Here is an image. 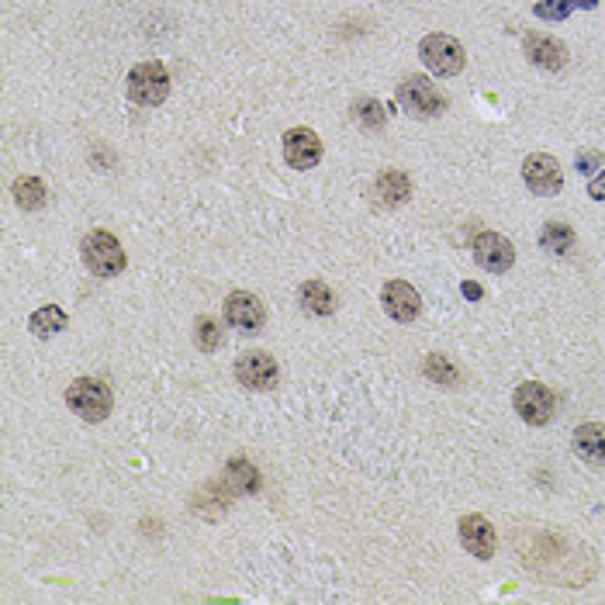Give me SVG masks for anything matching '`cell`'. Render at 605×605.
<instances>
[{
    "label": "cell",
    "instance_id": "cell-1",
    "mask_svg": "<svg viewBox=\"0 0 605 605\" xmlns=\"http://www.w3.org/2000/svg\"><path fill=\"white\" fill-rule=\"evenodd\" d=\"M80 249H83V263H87V270L94 277H115L125 270V249H121L118 236H111V232L104 229L90 232Z\"/></svg>",
    "mask_w": 605,
    "mask_h": 605
},
{
    "label": "cell",
    "instance_id": "cell-2",
    "mask_svg": "<svg viewBox=\"0 0 605 605\" xmlns=\"http://www.w3.org/2000/svg\"><path fill=\"white\" fill-rule=\"evenodd\" d=\"M398 104L415 118H436L446 111V94L429 77H405L398 83Z\"/></svg>",
    "mask_w": 605,
    "mask_h": 605
},
{
    "label": "cell",
    "instance_id": "cell-3",
    "mask_svg": "<svg viewBox=\"0 0 605 605\" xmlns=\"http://www.w3.org/2000/svg\"><path fill=\"white\" fill-rule=\"evenodd\" d=\"M66 405L87 422H104L111 412V388L94 377H80L66 388Z\"/></svg>",
    "mask_w": 605,
    "mask_h": 605
},
{
    "label": "cell",
    "instance_id": "cell-4",
    "mask_svg": "<svg viewBox=\"0 0 605 605\" xmlns=\"http://www.w3.org/2000/svg\"><path fill=\"white\" fill-rule=\"evenodd\" d=\"M170 94V73L160 63H142L128 73V97L142 108H156Z\"/></svg>",
    "mask_w": 605,
    "mask_h": 605
},
{
    "label": "cell",
    "instance_id": "cell-5",
    "mask_svg": "<svg viewBox=\"0 0 605 605\" xmlns=\"http://www.w3.org/2000/svg\"><path fill=\"white\" fill-rule=\"evenodd\" d=\"M419 56H422V63H426L433 73H440V77H457V73L464 70V63H467L460 42L450 39V35H440V32L422 39Z\"/></svg>",
    "mask_w": 605,
    "mask_h": 605
},
{
    "label": "cell",
    "instance_id": "cell-6",
    "mask_svg": "<svg viewBox=\"0 0 605 605\" xmlns=\"http://www.w3.org/2000/svg\"><path fill=\"white\" fill-rule=\"evenodd\" d=\"M523 180H526L529 191L540 194V198H554V194L564 187L561 166H557L554 156H547V153H533V156H529V160L523 163Z\"/></svg>",
    "mask_w": 605,
    "mask_h": 605
},
{
    "label": "cell",
    "instance_id": "cell-7",
    "mask_svg": "<svg viewBox=\"0 0 605 605\" xmlns=\"http://www.w3.org/2000/svg\"><path fill=\"white\" fill-rule=\"evenodd\" d=\"M512 405H516V412L523 415V422H529V426H547L554 419V395L536 381L519 384Z\"/></svg>",
    "mask_w": 605,
    "mask_h": 605
},
{
    "label": "cell",
    "instance_id": "cell-8",
    "mask_svg": "<svg viewBox=\"0 0 605 605\" xmlns=\"http://www.w3.org/2000/svg\"><path fill=\"white\" fill-rule=\"evenodd\" d=\"M474 260L481 263L488 274H505V270L516 263V249L512 242L502 236V232H481L474 239Z\"/></svg>",
    "mask_w": 605,
    "mask_h": 605
},
{
    "label": "cell",
    "instance_id": "cell-9",
    "mask_svg": "<svg viewBox=\"0 0 605 605\" xmlns=\"http://www.w3.org/2000/svg\"><path fill=\"white\" fill-rule=\"evenodd\" d=\"M277 377H281V370L267 353H246V357L236 360V381L249 391H270Z\"/></svg>",
    "mask_w": 605,
    "mask_h": 605
},
{
    "label": "cell",
    "instance_id": "cell-10",
    "mask_svg": "<svg viewBox=\"0 0 605 605\" xmlns=\"http://www.w3.org/2000/svg\"><path fill=\"white\" fill-rule=\"evenodd\" d=\"M225 319L242 332H260L263 322H267V308H263V301L256 298V294L232 291L229 298H225Z\"/></svg>",
    "mask_w": 605,
    "mask_h": 605
},
{
    "label": "cell",
    "instance_id": "cell-11",
    "mask_svg": "<svg viewBox=\"0 0 605 605\" xmlns=\"http://www.w3.org/2000/svg\"><path fill=\"white\" fill-rule=\"evenodd\" d=\"M284 160L294 170H312L322 160V142L312 128H291L284 135Z\"/></svg>",
    "mask_w": 605,
    "mask_h": 605
},
{
    "label": "cell",
    "instance_id": "cell-12",
    "mask_svg": "<svg viewBox=\"0 0 605 605\" xmlns=\"http://www.w3.org/2000/svg\"><path fill=\"white\" fill-rule=\"evenodd\" d=\"M381 305H384V312H388L395 322H415V319H419V312H422V298H419V291H415L412 284H405V281H391V284H384V291H381Z\"/></svg>",
    "mask_w": 605,
    "mask_h": 605
},
{
    "label": "cell",
    "instance_id": "cell-13",
    "mask_svg": "<svg viewBox=\"0 0 605 605\" xmlns=\"http://www.w3.org/2000/svg\"><path fill=\"white\" fill-rule=\"evenodd\" d=\"M460 543H464L474 557L488 561V557H495V543H498L495 526H491L484 516H464L460 519Z\"/></svg>",
    "mask_w": 605,
    "mask_h": 605
},
{
    "label": "cell",
    "instance_id": "cell-14",
    "mask_svg": "<svg viewBox=\"0 0 605 605\" xmlns=\"http://www.w3.org/2000/svg\"><path fill=\"white\" fill-rule=\"evenodd\" d=\"M370 194H374L377 208H398V204H405L408 194H412V180H408L405 173H398V170H388V173H381V177L374 180Z\"/></svg>",
    "mask_w": 605,
    "mask_h": 605
},
{
    "label": "cell",
    "instance_id": "cell-15",
    "mask_svg": "<svg viewBox=\"0 0 605 605\" xmlns=\"http://www.w3.org/2000/svg\"><path fill=\"white\" fill-rule=\"evenodd\" d=\"M526 56L533 59V66H540V70H561L567 63V49L557 39H550V35H526Z\"/></svg>",
    "mask_w": 605,
    "mask_h": 605
},
{
    "label": "cell",
    "instance_id": "cell-16",
    "mask_svg": "<svg viewBox=\"0 0 605 605\" xmlns=\"http://www.w3.org/2000/svg\"><path fill=\"white\" fill-rule=\"evenodd\" d=\"M574 453H578L585 464L592 467H605V429L588 422L574 433Z\"/></svg>",
    "mask_w": 605,
    "mask_h": 605
},
{
    "label": "cell",
    "instance_id": "cell-17",
    "mask_svg": "<svg viewBox=\"0 0 605 605\" xmlns=\"http://www.w3.org/2000/svg\"><path fill=\"white\" fill-rule=\"evenodd\" d=\"M298 301H301V308H305V312H312V315H332V312H336V294H332V287L322 284V281L301 284Z\"/></svg>",
    "mask_w": 605,
    "mask_h": 605
},
{
    "label": "cell",
    "instance_id": "cell-18",
    "mask_svg": "<svg viewBox=\"0 0 605 605\" xmlns=\"http://www.w3.org/2000/svg\"><path fill=\"white\" fill-rule=\"evenodd\" d=\"M14 201L25 211H39L45 208V201H49V191H45L39 177H18L14 180Z\"/></svg>",
    "mask_w": 605,
    "mask_h": 605
},
{
    "label": "cell",
    "instance_id": "cell-19",
    "mask_svg": "<svg viewBox=\"0 0 605 605\" xmlns=\"http://www.w3.org/2000/svg\"><path fill=\"white\" fill-rule=\"evenodd\" d=\"M540 246L554 256H567L574 249V229L564 222H547L540 229Z\"/></svg>",
    "mask_w": 605,
    "mask_h": 605
},
{
    "label": "cell",
    "instance_id": "cell-20",
    "mask_svg": "<svg viewBox=\"0 0 605 605\" xmlns=\"http://www.w3.org/2000/svg\"><path fill=\"white\" fill-rule=\"evenodd\" d=\"M66 312L63 308H56V305H45V308H39V312L28 319V329L35 332L39 339H49V336H56V332H63L66 329Z\"/></svg>",
    "mask_w": 605,
    "mask_h": 605
},
{
    "label": "cell",
    "instance_id": "cell-21",
    "mask_svg": "<svg viewBox=\"0 0 605 605\" xmlns=\"http://www.w3.org/2000/svg\"><path fill=\"white\" fill-rule=\"evenodd\" d=\"M353 118H357L367 132H377V128H384V121H388V115H384V104H377L374 97H363V101L353 104Z\"/></svg>",
    "mask_w": 605,
    "mask_h": 605
},
{
    "label": "cell",
    "instance_id": "cell-22",
    "mask_svg": "<svg viewBox=\"0 0 605 605\" xmlns=\"http://www.w3.org/2000/svg\"><path fill=\"white\" fill-rule=\"evenodd\" d=\"M194 329H198V332H194V339H198V346L204 353H211V350H218V346H222V325L211 319V315H201Z\"/></svg>",
    "mask_w": 605,
    "mask_h": 605
},
{
    "label": "cell",
    "instance_id": "cell-23",
    "mask_svg": "<svg viewBox=\"0 0 605 605\" xmlns=\"http://www.w3.org/2000/svg\"><path fill=\"white\" fill-rule=\"evenodd\" d=\"M595 7V0H550V4H540L536 7V18H550V21H561L574 7Z\"/></svg>",
    "mask_w": 605,
    "mask_h": 605
},
{
    "label": "cell",
    "instance_id": "cell-24",
    "mask_svg": "<svg viewBox=\"0 0 605 605\" xmlns=\"http://www.w3.org/2000/svg\"><path fill=\"white\" fill-rule=\"evenodd\" d=\"M426 374L433 377V381H440V384H457V370H453L450 360H443V357H429L426 360Z\"/></svg>",
    "mask_w": 605,
    "mask_h": 605
},
{
    "label": "cell",
    "instance_id": "cell-25",
    "mask_svg": "<svg viewBox=\"0 0 605 605\" xmlns=\"http://www.w3.org/2000/svg\"><path fill=\"white\" fill-rule=\"evenodd\" d=\"M599 163H602L599 153H581V156H578V170H581V173H592Z\"/></svg>",
    "mask_w": 605,
    "mask_h": 605
},
{
    "label": "cell",
    "instance_id": "cell-26",
    "mask_svg": "<svg viewBox=\"0 0 605 605\" xmlns=\"http://www.w3.org/2000/svg\"><path fill=\"white\" fill-rule=\"evenodd\" d=\"M588 194H592L595 201H605V170L592 180V187H588Z\"/></svg>",
    "mask_w": 605,
    "mask_h": 605
},
{
    "label": "cell",
    "instance_id": "cell-27",
    "mask_svg": "<svg viewBox=\"0 0 605 605\" xmlns=\"http://www.w3.org/2000/svg\"><path fill=\"white\" fill-rule=\"evenodd\" d=\"M464 294H467V298H481L484 291H481L478 284H464Z\"/></svg>",
    "mask_w": 605,
    "mask_h": 605
}]
</instances>
